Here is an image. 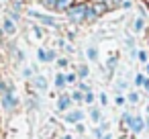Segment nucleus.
Returning <instances> with one entry per match:
<instances>
[{"label":"nucleus","mask_w":149,"mask_h":139,"mask_svg":"<svg viewBox=\"0 0 149 139\" xmlns=\"http://www.w3.org/2000/svg\"><path fill=\"white\" fill-rule=\"evenodd\" d=\"M68 15H70L72 21H82L86 17V6H74V8L68 10Z\"/></svg>","instance_id":"obj_1"},{"label":"nucleus","mask_w":149,"mask_h":139,"mask_svg":"<svg viewBox=\"0 0 149 139\" xmlns=\"http://www.w3.org/2000/svg\"><path fill=\"white\" fill-rule=\"evenodd\" d=\"M125 121L131 125V129L135 131V133H139L141 129H143V119H139V117H131V115H125Z\"/></svg>","instance_id":"obj_2"},{"label":"nucleus","mask_w":149,"mask_h":139,"mask_svg":"<svg viewBox=\"0 0 149 139\" xmlns=\"http://www.w3.org/2000/svg\"><path fill=\"white\" fill-rule=\"evenodd\" d=\"M33 17H37L41 23H45V25H49V27H55V21L51 19V17H45V15H37V13H31Z\"/></svg>","instance_id":"obj_3"},{"label":"nucleus","mask_w":149,"mask_h":139,"mask_svg":"<svg viewBox=\"0 0 149 139\" xmlns=\"http://www.w3.org/2000/svg\"><path fill=\"white\" fill-rule=\"evenodd\" d=\"M82 117H84V115H82L80 110H74V112H70L65 119H68L70 123H80V121H82Z\"/></svg>","instance_id":"obj_4"},{"label":"nucleus","mask_w":149,"mask_h":139,"mask_svg":"<svg viewBox=\"0 0 149 139\" xmlns=\"http://www.w3.org/2000/svg\"><path fill=\"white\" fill-rule=\"evenodd\" d=\"M57 106H59V108H68V106H70V98H68V96H61L59 102H57Z\"/></svg>","instance_id":"obj_5"},{"label":"nucleus","mask_w":149,"mask_h":139,"mask_svg":"<svg viewBox=\"0 0 149 139\" xmlns=\"http://www.w3.org/2000/svg\"><path fill=\"white\" fill-rule=\"evenodd\" d=\"M92 10H94V15H96V17H98V15H102V13H104V10H106V6H104V2H102V4H96V6H94V8H92Z\"/></svg>","instance_id":"obj_6"},{"label":"nucleus","mask_w":149,"mask_h":139,"mask_svg":"<svg viewBox=\"0 0 149 139\" xmlns=\"http://www.w3.org/2000/svg\"><path fill=\"white\" fill-rule=\"evenodd\" d=\"M70 2H72V0H57V4H55V6H57L59 10H63V8L70 6Z\"/></svg>","instance_id":"obj_7"},{"label":"nucleus","mask_w":149,"mask_h":139,"mask_svg":"<svg viewBox=\"0 0 149 139\" xmlns=\"http://www.w3.org/2000/svg\"><path fill=\"white\" fill-rule=\"evenodd\" d=\"M13 104H15V100H13V96H10V94H4V106H6V108H10Z\"/></svg>","instance_id":"obj_8"},{"label":"nucleus","mask_w":149,"mask_h":139,"mask_svg":"<svg viewBox=\"0 0 149 139\" xmlns=\"http://www.w3.org/2000/svg\"><path fill=\"white\" fill-rule=\"evenodd\" d=\"M4 31H6V33H15V25H13L10 21H6V23H4Z\"/></svg>","instance_id":"obj_9"},{"label":"nucleus","mask_w":149,"mask_h":139,"mask_svg":"<svg viewBox=\"0 0 149 139\" xmlns=\"http://www.w3.org/2000/svg\"><path fill=\"white\" fill-rule=\"evenodd\" d=\"M133 27H135V31H141V29H143V21H141V19H137Z\"/></svg>","instance_id":"obj_10"},{"label":"nucleus","mask_w":149,"mask_h":139,"mask_svg":"<svg viewBox=\"0 0 149 139\" xmlns=\"http://www.w3.org/2000/svg\"><path fill=\"white\" fill-rule=\"evenodd\" d=\"M92 121H94V123L100 121V112H98V110H92Z\"/></svg>","instance_id":"obj_11"},{"label":"nucleus","mask_w":149,"mask_h":139,"mask_svg":"<svg viewBox=\"0 0 149 139\" xmlns=\"http://www.w3.org/2000/svg\"><path fill=\"white\" fill-rule=\"evenodd\" d=\"M63 82H65L63 76H57V78H55V84H57V86H63Z\"/></svg>","instance_id":"obj_12"},{"label":"nucleus","mask_w":149,"mask_h":139,"mask_svg":"<svg viewBox=\"0 0 149 139\" xmlns=\"http://www.w3.org/2000/svg\"><path fill=\"white\" fill-rule=\"evenodd\" d=\"M37 86H39V88H45V86H47V84H45V78H37Z\"/></svg>","instance_id":"obj_13"},{"label":"nucleus","mask_w":149,"mask_h":139,"mask_svg":"<svg viewBox=\"0 0 149 139\" xmlns=\"http://www.w3.org/2000/svg\"><path fill=\"white\" fill-rule=\"evenodd\" d=\"M55 2H57V0H43L45 6H55Z\"/></svg>","instance_id":"obj_14"},{"label":"nucleus","mask_w":149,"mask_h":139,"mask_svg":"<svg viewBox=\"0 0 149 139\" xmlns=\"http://www.w3.org/2000/svg\"><path fill=\"white\" fill-rule=\"evenodd\" d=\"M88 55H90V59H96V51H94V49H90Z\"/></svg>","instance_id":"obj_15"},{"label":"nucleus","mask_w":149,"mask_h":139,"mask_svg":"<svg viewBox=\"0 0 149 139\" xmlns=\"http://www.w3.org/2000/svg\"><path fill=\"white\" fill-rule=\"evenodd\" d=\"M135 82H137V84H145V80H143V76H137V78H135Z\"/></svg>","instance_id":"obj_16"},{"label":"nucleus","mask_w":149,"mask_h":139,"mask_svg":"<svg viewBox=\"0 0 149 139\" xmlns=\"http://www.w3.org/2000/svg\"><path fill=\"white\" fill-rule=\"evenodd\" d=\"M92 100H94V96H92V92H88L86 94V102H92Z\"/></svg>","instance_id":"obj_17"},{"label":"nucleus","mask_w":149,"mask_h":139,"mask_svg":"<svg viewBox=\"0 0 149 139\" xmlns=\"http://www.w3.org/2000/svg\"><path fill=\"white\" fill-rule=\"evenodd\" d=\"M129 100H131V102H137V100H139V96H137V94H131V96H129Z\"/></svg>","instance_id":"obj_18"},{"label":"nucleus","mask_w":149,"mask_h":139,"mask_svg":"<svg viewBox=\"0 0 149 139\" xmlns=\"http://www.w3.org/2000/svg\"><path fill=\"white\" fill-rule=\"evenodd\" d=\"M39 59H47V53L45 51H39Z\"/></svg>","instance_id":"obj_19"},{"label":"nucleus","mask_w":149,"mask_h":139,"mask_svg":"<svg viewBox=\"0 0 149 139\" xmlns=\"http://www.w3.org/2000/svg\"><path fill=\"white\" fill-rule=\"evenodd\" d=\"M65 80H68V82H74V80H76V76H74V74H70V76H65Z\"/></svg>","instance_id":"obj_20"},{"label":"nucleus","mask_w":149,"mask_h":139,"mask_svg":"<svg viewBox=\"0 0 149 139\" xmlns=\"http://www.w3.org/2000/svg\"><path fill=\"white\" fill-rule=\"evenodd\" d=\"M116 104H118V106H120V104H125V98H123V96H118V98H116Z\"/></svg>","instance_id":"obj_21"},{"label":"nucleus","mask_w":149,"mask_h":139,"mask_svg":"<svg viewBox=\"0 0 149 139\" xmlns=\"http://www.w3.org/2000/svg\"><path fill=\"white\" fill-rule=\"evenodd\" d=\"M147 74H149V64H147Z\"/></svg>","instance_id":"obj_22"},{"label":"nucleus","mask_w":149,"mask_h":139,"mask_svg":"<svg viewBox=\"0 0 149 139\" xmlns=\"http://www.w3.org/2000/svg\"><path fill=\"white\" fill-rule=\"evenodd\" d=\"M147 112H149V106H147Z\"/></svg>","instance_id":"obj_23"},{"label":"nucleus","mask_w":149,"mask_h":139,"mask_svg":"<svg viewBox=\"0 0 149 139\" xmlns=\"http://www.w3.org/2000/svg\"><path fill=\"white\" fill-rule=\"evenodd\" d=\"M106 139H110V137H106Z\"/></svg>","instance_id":"obj_24"}]
</instances>
